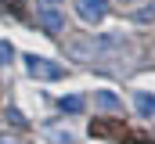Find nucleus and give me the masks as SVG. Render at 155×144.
Wrapping results in <instances>:
<instances>
[{
  "label": "nucleus",
  "instance_id": "1",
  "mask_svg": "<svg viewBox=\"0 0 155 144\" xmlns=\"http://www.w3.org/2000/svg\"><path fill=\"white\" fill-rule=\"evenodd\" d=\"M72 54L76 58H97V61H116V58H126L130 54V40L123 33H101L90 43H72Z\"/></svg>",
  "mask_w": 155,
  "mask_h": 144
},
{
  "label": "nucleus",
  "instance_id": "2",
  "mask_svg": "<svg viewBox=\"0 0 155 144\" xmlns=\"http://www.w3.org/2000/svg\"><path fill=\"white\" fill-rule=\"evenodd\" d=\"M33 11H36V22L51 36H61V33H65V15H61L58 0H33Z\"/></svg>",
  "mask_w": 155,
  "mask_h": 144
},
{
  "label": "nucleus",
  "instance_id": "3",
  "mask_svg": "<svg viewBox=\"0 0 155 144\" xmlns=\"http://www.w3.org/2000/svg\"><path fill=\"white\" fill-rule=\"evenodd\" d=\"M22 61H25V72H29V79L54 83V79H61V76H65V69H61L58 61H51V58H43V54H25Z\"/></svg>",
  "mask_w": 155,
  "mask_h": 144
},
{
  "label": "nucleus",
  "instance_id": "4",
  "mask_svg": "<svg viewBox=\"0 0 155 144\" xmlns=\"http://www.w3.org/2000/svg\"><path fill=\"white\" fill-rule=\"evenodd\" d=\"M108 15V0H76V18L83 25H97Z\"/></svg>",
  "mask_w": 155,
  "mask_h": 144
},
{
  "label": "nucleus",
  "instance_id": "5",
  "mask_svg": "<svg viewBox=\"0 0 155 144\" xmlns=\"http://www.w3.org/2000/svg\"><path fill=\"white\" fill-rule=\"evenodd\" d=\"M94 108H101V112H112V115H119V112H123V97H116L112 90H94Z\"/></svg>",
  "mask_w": 155,
  "mask_h": 144
},
{
  "label": "nucleus",
  "instance_id": "6",
  "mask_svg": "<svg viewBox=\"0 0 155 144\" xmlns=\"http://www.w3.org/2000/svg\"><path fill=\"white\" fill-rule=\"evenodd\" d=\"M134 108H137V115H141V119H155V94L137 90V94H134Z\"/></svg>",
  "mask_w": 155,
  "mask_h": 144
},
{
  "label": "nucleus",
  "instance_id": "7",
  "mask_svg": "<svg viewBox=\"0 0 155 144\" xmlns=\"http://www.w3.org/2000/svg\"><path fill=\"white\" fill-rule=\"evenodd\" d=\"M58 108H61L65 115H79V112L87 108V101H83L79 94H69V97H61V101H58Z\"/></svg>",
  "mask_w": 155,
  "mask_h": 144
},
{
  "label": "nucleus",
  "instance_id": "8",
  "mask_svg": "<svg viewBox=\"0 0 155 144\" xmlns=\"http://www.w3.org/2000/svg\"><path fill=\"white\" fill-rule=\"evenodd\" d=\"M11 58H15V47H11L7 40H0V69H4V65H11Z\"/></svg>",
  "mask_w": 155,
  "mask_h": 144
},
{
  "label": "nucleus",
  "instance_id": "9",
  "mask_svg": "<svg viewBox=\"0 0 155 144\" xmlns=\"http://www.w3.org/2000/svg\"><path fill=\"white\" fill-rule=\"evenodd\" d=\"M152 18H155V4L144 7V11H137V22H152Z\"/></svg>",
  "mask_w": 155,
  "mask_h": 144
},
{
  "label": "nucleus",
  "instance_id": "10",
  "mask_svg": "<svg viewBox=\"0 0 155 144\" xmlns=\"http://www.w3.org/2000/svg\"><path fill=\"white\" fill-rule=\"evenodd\" d=\"M0 144H15V141H11V137H0Z\"/></svg>",
  "mask_w": 155,
  "mask_h": 144
},
{
  "label": "nucleus",
  "instance_id": "11",
  "mask_svg": "<svg viewBox=\"0 0 155 144\" xmlns=\"http://www.w3.org/2000/svg\"><path fill=\"white\" fill-rule=\"evenodd\" d=\"M123 4H137V0H123Z\"/></svg>",
  "mask_w": 155,
  "mask_h": 144
}]
</instances>
